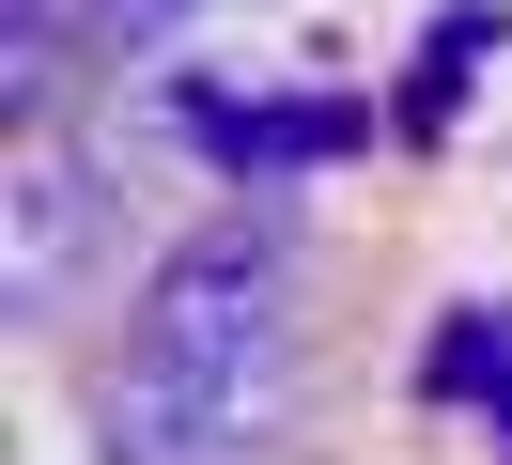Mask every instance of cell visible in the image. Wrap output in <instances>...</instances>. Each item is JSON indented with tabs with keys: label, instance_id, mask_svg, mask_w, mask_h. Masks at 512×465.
<instances>
[{
	"label": "cell",
	"instance_id": "obj_5",
	"mask_svg": "<svg viewBox=\"0 0 512 465\" xmlns=\"http://www.w3.org/2000/svg\"><path fill=\"white\" fill-rule=\"evenodd\" d=\"M419 388H435V403H481V419L512 434V310H450L435 357H419Z\"/></svg>",
	"mask_w": 512,
	"mask_h": 465
},
{
	"label": "cell",
	"instance_id": "obj_1",
	"mask_svg": "<svg viewBox=\"0 0 512 465\" xmlns=\"http://www.w3.org/2000/svg\"><path fill=\"white\" fill-rule=\"evenodd\" d=\"M295 419V326L280 341H156L125 326L94 372V465H249Z\"/></svg>",
	"mask_w": 512,
	"mask_h": 465
},
{
	"label": "cell",
	"instance_id": "obj_4",
	"mask_svg": "<svg viewBox=\"0 0 512 465\" xmlns=\"http://www.w3.org/2000/svg\"><path fill=\"white\" fill-rule=\"evenodd\" d=\"M94 233H109V186L32 124V140H16V310H32V326L63 310V279H78V248H94Z\"/></svg>",
	"mask_w": 512,
	"mask_h": 465
},
{
	"label": "cell",
	"instance_id": "obj_3",
	"mask_svg": "<svg viewBox=\"0 0 512 465\" xmlns=\"http://www.w3.org/2000/svg\"><path fill=\"white\" fill-rule=\"evenodd\" d=\"M187 140L218 155V171H311V155L373 140V109H357V93H218V78H187Z\"/></svg>",
	"mask_w": 512,
	"mask_h": 465
},
{
	"label": "cell",
	"instance_id": "obj_6",
	"mask_svg": "<svg viewBox=\"0 0 512 465\" xmlns=\"http://www.w3.org/2000/svg\"><path fill=\"white\" fill-rule=\"evenodd\" d=\"M218 0H94V47H187Z\"/></svg>",
	"mask_w": 512,
	"mask_h": 465
},
{
	"label": "cell",
	"instance_id": "obj_2",
	"mask_svg": "<svg viewBox=\"0 0 512 465\" xmlns=\"http://www.w3.org/2000/svg\"><path fill=\"white\" fill-rule=\"evenodd\" d=\"M125 326L156 341H280L295 326V264H280V217H202L187 248H156Z\"/></svg>",
	"mask_w": 512,
	"mask_h": 465
}]
</instances>
